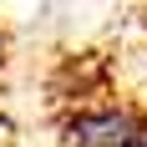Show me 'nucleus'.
I'll use <instances>...</instances> for the list:
<instances>
[{
  "label": "nucleus",
  "instance_id": "obj_1",
  "mask_svg": "<svg viewBox=\"0 0 147 147\" xmlns=\"http://www.w3.org/2000/svg\"><path fill=\"white\" fill-rule=\"evenodd\" d=\"M0 147H147V0H0Z\"/></svg>",
  "mask_w": 147,
  "mask_h": 147
}]
</instances>
